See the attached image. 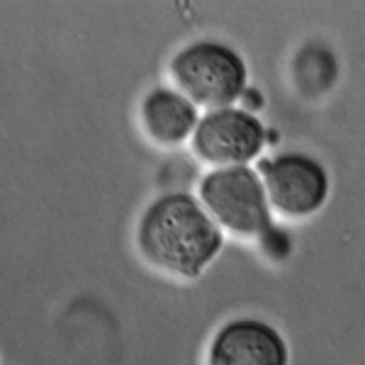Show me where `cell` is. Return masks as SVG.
I'll return each mask as SVG.
<instances>
[{"label": "cell", "instance_id": "cell-1", "mask_svg": "<svg viewBox=\"0 0 365 365\" xmlns=\"http://www.w3.org/2000/svg\"><path fill=\"white\" fill-rule=\"evenodd\" d=\"M225 237L207 210L187 192L158 197L139 225L141 253L180 278H197L220 253Z\"/></svg>", "mask_w": 365, "mask_h": 365}, {"label": "cell", "instance_id": "cell-2", "mask_svg": "<svg viewBox=\"0 0 365 365\" xmlns=\"http://www.w3.org/2000/svg\"><path fill=\"white\" fill-rule=\"evenodd\" d=\"M175 86L185 98L207 110L232 108L246 93L249 68L241 54L222 42H195L170 63Z\"/></svg>", "mask_w": 365, "mask_h": 365}, {"label": "cell", "instance_id": "cell-3", "mask_svg": "<svg viewBox=\"0 0 365 365\" xmlns=\"http://www.w3.org/2000/svg\"><path fill=\"white\" fill-rule=\"evenodd\" d=\"M205 210L220 227L241 237H256L270 227L263 178L249 166L217 168L200 185Z\"/></svg>", "mask_w": 365, "mask_h": 365}, {"label": "cell", "instance_id": "cell-4", "mask_svg": "<svg viewBox=\"0 0 365 365\" xmlns=\"http://www.w3.org/2000/svg\"><path fill=\"white\" fill-rule=\"evenodd\" d=\"M261 173L270 205L287 217L314 215L329 197V173L312 156H275L261 163Z\"/></svg>", "mask_w": 365, "mask_h": 365}, {"label": "cell", "instance_id": "cell-5", "mask_svg": "<svg viewBox=\"0 0 365 365\" xmlns=\"http://www.w3.org/2000/svg\"><path fill=\"white\" fill-rule=\"evenodd\" d=\"M195 151L222 168L246 166L266 144V127L241 108L212 110L195 129Z\"/></svg>", "mask_w": 365, "mask_h": 365}, {"label": "cell", "instance_id": "cell-6", "mask_svg": "<svg viewBox=\"0 0 365 365\" xmlns=\"http://www.w3.org/2000/svg\"><path fill=\"white\" fill-rule=\"evenodd\" d=\"M290 351L280 331L261 319H234L217 331L210 365H287Z\"/></svg>", "mask_w": 365, "mask_h": 365}, {"label": "cell", "instance_id": "cell-7", "mask_svg": "<svg viewBox=\"0 0 365 365\" xmlns=\"http://www.w3.org/2000/svg\"><path fill=\"white\" fill-rule=\"evenodd\" d=\"M141 120L149 137L163 146L182 144L200 125L197 105L170 88H156L144 98Z\"/></svg>", "mask_w": 365, "mask_h": 365}]
</instances>
